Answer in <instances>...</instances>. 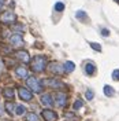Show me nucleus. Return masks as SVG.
Listing matches in <instances>:
<instances>
[{"instance_id":"obj_18","label":"nucleus","mask_w":119,"mask_h":121,"mask_svg":"<svg viewBox=\"0 0 119 121\" xmlns=\"http://www.w3.org/2000/svg\"><path fill=\"white\" fill-rule=\"evenodd\" d=\"M25 120H26V121H40V118H38L37 113L30 112V113H28L26 116H25Z\"/></svg>"},{"instance_id":"obj_10","label":"nucleus","mask_w":119,"mask_h":121,"mask_svg":"<svg viewBox=\"0 0 119 121\" xmlns=\"http://www.w3.org/2000/svg\"><path fill=\"white\" fill-rule=\"evenodd\" d=\"M41 103L47 107H52L53 106V99H52V95H49V94H44V95H41Z\"/></svg>"},{"instance_id":"obj_27","label":"nucleus","mask_w":119,"mask_h":121,"mask_svg":"<svg viewBox=\"0 0 119 121\" xmlns=\"http://www.w3.org/2000/svg\"><path fill=\"white\" fill-rule=\"evenodd\" d=\"M3 4H4V0H0V10H1V7H3Z\"/></svg>"},{"instance_id":"obj_28","label":"nucleus","mask_w":119,"mask_h":121,"mask_svg":"<svg viewBox=\"0 0 119 121\" xmlns=\"http://www.w3.org/2000/svg\"><path fill=\"white\" fill-rule=\"evenodd\" d=\"M1 114H3V107L0 106V116H1Z\"/></svg>"},{"instance_id":"obj_16","label":"nucleus","mask_w":119,"mask_h":121,"mask_svg":"<svg viewBox=\"0 0 119 121\" xmlns=\"http://www.w3.org/2000/svg\"><path fill=\"white\" fill-rule=\"evenodd\" d=\"M4 107H6V110H7V113L10 114V116H12V114L15 113V105L12 103V102H6L4 103Z\"/></svg>"},{"instance_id":"obj_3","label":"nucleus","mask_w":119,"mask_h":121,"mask_svg":"<svg viewBox=\"0 0 119 121\" xmlns=\"http://www.w3.org/2000/svg\"><path fill=\"white\" fill-rule=\"evenodd\" d=\"M41 116H43V118H44L45 121H56L58 120V114L55 113L53 110H51V109L43 110V112H41Z\"/></svg>"},{"instance_id":"obj_8","label":"nucleus","mask_w":119,"mask_h":121,"mask_svg":"<svg viewBox=\"0 0 119 121\" xmlns=\"http://www.w3.org/2000/svg\"><path fill=\"white\" fill-rule=\"evenodd\" d=\"M15 58L19 59L21 62H23V63H28L30 60V56H29V52L28 51H16L15 52Z\"/></svg>"},{"instance_id":"obj_26","label":"nucleus","mask_w":119,"mask_h":121,"mask_svg":"<svg viewBox=\"0 0 119 121\" xmlns=\"http://www.w3.org/2000/svg\"><path fill=\"white\" fill-rule=\"evenodd\" d=\"M101 35H103V36H105V37H107V36H110V30L107 29V28L101 29Z\"/></svg>"},{"instance_id":"obj_13","label":"nucleus","mask_w":119,"mask_h":121,"mask_svg":"<svg viewBox=\"0 0 119 121\" xmlns=\"http://www.w3.org/2000/svg\"><path fill=\"white\" fill-rule=\"evenodd\" d=\"M74 69H75V65H74V62H71V60H68V62H66V63L63 65V70H64L66 73L74 72Z\"/></svg>"},{"instance_id":"obj_4","label":"nucleus","mask_w":119,"mask_h":121,"mask_svg":"<svg viewBox=\"0 0 119 121\" xmlns=\"http://www.w3.org/2000/svg\"><path fill=\"white\" fill-rule=\"evenodd\" d=\"M44 84H48V87H51L53 90H60L64 87V84L62 83L58 78H48V80H44Z\"/></svg>"},{"instance_id":"obj_20","label":"nucleus","mask_w":119,"mask_h":121,"mask_svg":"<svg viewBox=\"0 0 119 121\" xmlns=\"http://www.w3.org/2000/svg\"><path fill=\"white\" fill-rule=\"evenodd\" d=\"M23 113H25V107H23L22 105H19V106H16V107H15V114L22 116Z\"/></svg>"},{"instance_id":"obj_29","label":"nucleus","mask_w":119,"mask_h":121,"mask_svg":"<svg viewBox=\"0 0 119 121\" xmlns=\"http://www.w3.org/2000/svg\"><path fill=\"white\" fill-rule=\"evenodd\" d=\"M115 1H116V3H119V0H115Z\"/></svg>"},{"instance_id":"obj_11","label":"nucleus","mask_w":119,"mask_h":121,"mask_svg":"<svg viewBox=\"0 0 119 121\" xmlns=\"http://www.w3.org/2000/svg\"><path fill=\"white\" fill-rule=\"evenodd\" d=\"M10 43H11V45H14V47H19V45L23 44V39L21 35H12L10 37Z\"/></svg>"},{"instance_id":"obj_25","label":"nucleus","mask_w":119,"mask_h":121,"mask_svg":"<svg viewBox=\"0 0 119 121\" xmlns=\"http://www.w3.org/2000/svg\"><path fill=\"white\" fill-rule=\"evenodd\" d=\"M112 78H114V80H119V69L112 72Z\"/></svg>"},{"instance_id":"obj_6","label":"nucleus","mask_w":119,"mask_h":121,"mask_svg":"<svg viewBox=\"0 0 119 121\" xmlns=\"http://www.w3.org/2000/svg\"><path fill=\"white\" fill-rule=\"evenodd\" d=\"M18 94H19L21 99H23V100H32V98H33L32 91L29 88H25V87H19L18 88Z\"/></svg>"},{"instance_id":"obj_24","label":"nucleus","mask_w":119,"mask_h":121,"mask_svg":"<svg viewBox=\"0 0 119 121\" xmlns=\"http://www.w3.org/2000/svg\"><path fill=\"white\" fill-rule=\"evenodd\" d=\"M85 96H86L88 100H92V99H93V91L88 90V91H86V94H85Z\"/></svg>"},{"instance_id":"obj_22","label":"nucleus","mask_w":119,"mask_h":121,"mask_svg":"<svg viewBox=\"0 0 119 121\" xmlns=\"http://www.w3.org/2000/svg\"><path fill=\"white\" fill-rule=\"evenodd\" d=\"M55 10H56V11H59V13H62V11L64 10V4H63L62 1L56 3V4H55Z\"/></svg>"},{"instance_id":"obj_2","label":"nucleus","mask_w":119,"mask_h":121,"mask_svg":"<svg viewBox=\"0 0 119 121\" xmlns=\"http://www.w3.org/2000/svg\"><path fill=\"white\" fill-rule=\"evenodd\" d=\"M26 85H28V88H29L32 92H36V94L43 92V85H41V81L37 80L36 77H33V76L26 78Z\"/></svg>"},{"instance_id":"obj_15","label":"nucleus","mask_w":119,"mask_h":121,"mask_svg":"<svg viewBox=\"0 0 119 121\" xmlns=\"http://www.w3.org/2000/svg\"><path fill=\"white\" fill-rule=\"evenodd\" d=\"M75 17H77L81 22H88V19H89V18H88V14H86L85 11H81V10L75 13Z\"/></svg>"},{"instance_id":"obj_17","label":"nucleus","mask_w":119,"mask_h":121,"mask_svg":"<svg viewBox=\"0 0 119 121\" xmlns=\"http://www.w3.org/2000/svg\"><path fill=\"white\" fill-rule=\"evenodd\" d=\"M103 91H104L105 96H108V98H111V96H114V95H115V90L112 88L111 85H107V84H105L104 88H103Z\"/></svg>"},{"instance_id":"obj_14","label":"nucleus","mask_w":119,"mask_h":121,"mask_svg":"<svg viewBox=\"0 0 119 121\" xmlns=\"http://www.w3.org/2000/svg\"><path fill=\"white\" fill-rule=\"evenodd\" d=\"M85 72H86V74H88V76L95 74V72H96V68H95V65H93L92 62H88V63L85 65Z\"/></svg>"},{"instance_id":"obj_9","label":"nucleus","mask_w":119,"mask_h":121,"mask_svg":"<svg viewBox=\"0 0 119 121\" xmlns=\"http://www.w3.org/2000/svg\"><path fill=\"white\" fill-rule=\"evenodd\" d=\"M48 69H49V72H52L53 74H60L62 72H64L63 68L60 66L58 62H52V63H49V65H48Z\"/></svg>"},{"instance_id":"obj_23","label":"nucleus","mask_w":119,"mask_h":121,"mask_svg":"<svg viewBox=\"0 0 119 121\" xmlns=\"http://www.w3.org/2000/svg\"><path fill=\"white\" fill-rule=\"evenodd\" d=\"M82 105H83V103H82V100H79V99H78V100H75V102H74L73 107H74V110H79V109L82 107Z\"/></svg>"},{"instance_id":"obj_7","label":"nucleus","mask_w":119,"mask_h":121,"mask_svg":"<svg viewBox=\"0 0 119 121\" xmlns=\"http://www.w3.org/2000/svg\"><path fill=\"white\" fill-rule=\"evenodd\" d=\"M55 102H56V105L59 107H64L67 105V95L63 94V92H58L55 95Z\"/></svg>"},{"instance_id":"obj_12","label":"nucleus","mask_w":119,"mask_h":121,"mask_svg":"<svg viewBox=\"0 0 119 121\" xmlns=\"http://www.w3.org/2000/svg\"><path fill=\"white\" fill-rule=\"evenodd\" d=\"M15 74L18 76L19 78H28L29 77V72H28V69L25 66H18L15 69Z\"/></svg>"},{"instance_id":"obj_5","label":"nucleus","mask_w":119,"mask_h":121,"mask_svg":"<svg viewBox=\"0 0 119 121\" xmlns=\"http://www.w3.org/2000/svg\"><path fill=\"white\" fill-rule=\"evenodd\" d=\"M15 14L12 13V11H6L4 14H1L0 15V21L3 23H12L15 22Z\"/></svg>"},{"instance_id":"obj_19","label":"nucleus","mask_w":119,"mask_h":121,"mask_svg":"<svg viewBox=\"0 0 119 121\" xmlns=\"http://www.w3.org/2000/svg\"><path fill=\"white\" fill-rule=\"evenodd\" d=\"M15 95V91L14 88H4V96L8 99H12Z\"/></svg>"},{"instance_id":"obj_1","label":"nucleus","mask_w":119,"mask_h":121,"mask_svg":"<svg viewBox=\"0 0 119 121\" xmlns=\"http://www.w3.org/2000/svg\"><path fill=\"white\" fill-rule=\"evenodd\" d=\"M32 70L36 72V73H41L44 72L47 68V58L44 55H36L33 59H32Z\"/></svg>"},{"instance_id":"obj_21","label":"nucleus","mask_w":119,"mask_h":121,"mask_svg":"<svg viewBox=\"0 0 119 121\" xmlns=\"http://www.w3.org/2000/svg\"><path fill=\"white\" fill-rule=\"evenodd\" d=\"M89 45L93 48V50H95V51H97V52H101V45H100V44H97V43H92V41H90Z\"/></svg>"}]
</instances>
